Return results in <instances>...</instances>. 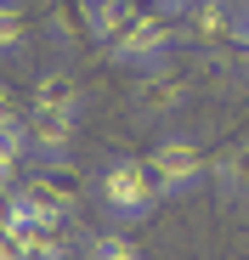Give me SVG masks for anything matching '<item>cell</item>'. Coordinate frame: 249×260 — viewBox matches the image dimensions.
Listing matches in <instances>:
<instances>
[{"instance_id":"1","label":"cell","mask_w":249,"mask_h":260,"mask_svg":"<svg viewBox=\"0 0 249 260\" xmlns=\"http://www.w3.org/2000/svg\"><path fill=\"white\" fill-rule=\"evenodd\" d=\"M147 181L159 187V198H170V192H193L204 176H210V158H204V147L193 136H164L147 158Z\"/></svg>"},{"instance_id":"2","label":"cell","mask_w":249,"mask_h":260,"mask_svg":"<svg viewBox=\"0 0 249 260\" xmlns=\"http://www.w3.org/2000/svg\"><path fill=\"white\" fill-rule=\"evenodd\" d=\"M97 192H102V204H108L113 221H142V215L159 204V187L147 181V164H142V158H113V164H102Z\"/></svg>"},{"instance_id":"3","label":"cell","mask_w":249,"mask_h":260,"mask_svg":"<svg viewBox=\"0 0 249 260\" xmlns=\"http://www.w3.org/2000/svg\"><path fill=\"white\" fill-rule=\"evenodd\" d=\"M176 23H181V12H170V6H147V17L131 28V40L113 51L119 62H142V68H153V62H164V51L176 46Z\"/></svg>"},{"instance_id":"4","label":"cell","mask_w":249,"mask_h":260,"mask_svg":"<svg viewBox=\"0 0 249 260\" xmlns=\"http://www.w3.org/2000/svg\"><path fill=\"white\" fill-rule=\"evenodd\" d=\"M153 0H97V46L113 57L124 40H131V28L147 17Z\"/></svg>"},{"instance_id":"5","label":"cell","mask_w":249,"mask_h":260,"mask_svg":"<svg viewBox=\"0 0 249 260\" xmlns=\"http://www.w3.org/2000/svg\"><path fill=\"white\" fill-rule=\"evenodd\" d=\"M46 23L63 46H85L97 40V0H46Z\"/></svg>"},{"instance_id":"6","label":"cell","mask_w":249,"mask_h":260,"mask_svg":"<svg viewBox=\"0 0 249 260\" xmlns=\"http://www.w3.org/2000/svg\"><path fill=\"white\" fill-rule=\"evenodd\" d=\"M187 34L198 46H221V40H238V12L232 0H198L187 12Z\"/></svg>"},{"instance_id":"7","label":"cell","mask_w":249,"mask_h":260,"mask_svg":"<svg viewBox=\"0 0 249 260\" xmlns=\"http://www.w3.org/2000/svg\"><path fill=\"white\" fill-rule=\"evenodd\" d=\"M74 119H79V113H40V108H28L34 158H68V147H74Z\"/></svg>"},{"instance_id":"8","label":"cell","mask_w":249,"mask_h":260,"mask_svg":"<svg viewBox=\"0 0 249 260\" xmlns=\"http://www.w3.org/2000/svg\"><path fill=\"white\" fill-rule=\"evenodd\" d=\"M181 102H187V85L176 74H147L136 85V113L142 119H164V113H176Z\"/></svg>"},{"instance_id":"9","label":"cell","mask_w":249,"mask_h":260,"mask_svg":"<svg viewBox=\"0 0 249 260\" xmlns=\"http://www.w3.org/2000/svg\"><path fill=\"white\" fill-rule=\"evenodd\" d=\"M79 102H85V85L74 74H63V68L40 74V85H34V108L40 113H79Z\"/></svg>"},{"instance_id":"10","label":"cell","mask_w":249,"mask_h":260,"mask_svg":"<svg viewBox=\"0 0 249 260\" xmlns=\"http://www.w3.org/2000/svg\"><path fill=\"white\" fill-rule=\"evenodd\" d=\"M23 243L34 254H46V260H68L74 249V232H68V215H40V221L23 226Z\"/></svg>"},{"instance_id":"11","label":"cell","mask_w":249,"mask_h":260,"mask_svg":"<svg viewBox=\"0 0 249 260\" xmlns=\"http://www.w3.org/2000/svg\"><path fill=\"white\" fill-rule=\"evenodd\" d=\"M28 40H34V12L17 0V6H6V12H0V57L28 51Z\"/></svg>"},{"instance_id":"12","label":"cell","mask_w":249,"mask_h":260,"mask_svg":"<svg viewBox=\"0 0 249 260\" xmlns=\"http://www.w3.org/2000/svg\"><path fill=\"white\" fill-rule=\"evenodd\" d=\"M221 187H227L232 198H249V136L221 158Z\"/></svg>"},{"instance_id":"13","label":"cell","mask_w":249,"mask_h":260,"mask_svg":"<svg viewBox=\"0 0 249 260\" xmlns=\"http://www.w3.org/2000/svg\"><path fill=\"white\" fill-rule=\"evenodd\" d=\"M91 254H102V260H142L136 243L124 238V232H102V238H91Z\"/></svg>"},{"instance_id":"14","label":"cell","mask_w":249,"mask_h":260,"mask_svg":"<svg viewBox=\"0 0 249 260\" xmlns=\"http://www.w3.org/2000/svg\"><path fill=\"white\" fill-rule=\"evenodd\" d=\"M28 243H23V226H6V221H0V260H17Z\"/></svg>"},{"instance_id":"15","label":"cell","mask_w":249,"mask_h":260,"mask_svg":"<svg viewBox=\"0 0 249 260\" xmlns=\"http://www.w3.org/2000/svg\"><path fill=\"white\" fill-rule=\"evenodd\" d=\"M6 119H23V113H17V96H12V85H0V124H6Z\"/></svg>"},{"instance_id":"16","label":"cell","mask_w":249,"mask_h":260,"mask_svg":"<svg viewBox=\"0 0 249 260\" xmlns=\"http://www.w3.org/2000/svg\"><path fill=\"white\" fill-rule=\"evenodd\" d=\"M238 46L249 51V0H243V12H238Z\"/></svg>"},{"instance_id":"17","label":"cell","mask_w":249,"mask_h":260,"mask_svg":"<svg viewBox=\"0 0 249 260\" xmlns=\"http://www.w3.org/2000/svg\"><path fill=\"white\" fill-rule=\"evenodd\" d=\"M159 6H170V12H181V17H187V12L198 6V0H159Z\"/></svg>"},{"instance_id":"18","label":"cell","mask_w":249,"mask_h":260,"mask_svg":"<svg viewBox=\"0 0 249 260\" xmlns=\"http://www.w3.org/2000/svg\"><path fill=\"white\" fill-rule=\"evenodd\" d=\"M12 170H17V158H6V153H0V181H12Z\"/></svg>"},{"instance_id":"19","label":"cell","mask_w":249,"mask_h":260,"mask_svg":"<svg viewBox=\"0 0 249 260\" xmlns=\"http://www.w3.org/2000/svg\"><path fill=\"white\" fill-rule=\"evenodd\" d=\"M17 260H46V254H34V249H23V254H17Z\"/></svg>"},{"instance_id":"20","label":"cell","mask_w":249,"mask_h":260,"mask_svg":"<svg viewBox=\"0 0 249 260\" xmlns=\"http://www.w3.org/2000/svg\"><path fill=\"white\" fill-rule=\"evenodd\" d=\"M6 6H17V0H0V12H6Z\"/></svg>"},{"instance_id":"21","label":"cell","mask_w":249,"mask_h":260,"mask_svg":"<svg viewBox=\"0 0 249 260\" xmlns=\"http://www.w3.org/2000/svg\"><path fill=\"white\" fill-rule=\"evenodd\" d=\"M85 260H102V254H91V249H85Z\"/></svg>"}]
</instances>
